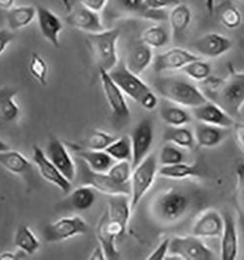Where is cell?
I'll list each match as a JSON object with an SVG mask.
<instances>
[{"instance_id": "6da1fadb", "label": "cell", "mask_w": 244, "mask_h": 260, "mask_svg": "<svg viewBox=\"0 0 244 260\" xmlns=\"http://www.w3.org/2000/svg\"><path fill=\"white\" fill-rule=\"evenodd\" d=\"M198 197L194 191L180 186L160 191L151 202L152 217L163 225H175L186 220L198 207Z\"/></svg>"}, {"instance_id": "7a4b0ae2", "label": "cell", "mask_w": 244, "mask_h": 260, "mask_svg": "<svg viewBox=\"0 0 244 260\" xmlns=\"http://www.w3.org/2000/svg\"><path fill=\"white\" fill-rule=\"evenodd\" d=\"M204 94L231 117L238 118L244 107V72H231L225 79L210 85Z\"/></svg>"}, {"instance_id": "3957f363", "label": "cell", "mask_w": 244, "mask_h": 260, "mask_svg": "<svg viewBox=\"0 0 244 260\" xmlns=\"http://www.w3.org/2000/svg\"><path fill=\"white\" fill-rule=\"evenodd\" d=\"M109 72L124 95L136 102L140 107L149 111L158 107L156 94L147 83L140 78V75L128 70L124 60L119 59L117 66Z\"/></svg>"}, {"instance_id": "277c9868", "label": "cell", "mask_w": 244, "mask_h": 260, "mask_svg": "<svg viewBox=\"0 0 244 260\" xmlns=\"http://www.w3.org/2000/svg\"><path fill=\"white\" fill-rule=\"evenodd\" d=\"M105 26L122 19H141L156 23L167 21L168 14L165 11H153L149 9L144 0H107L105 9L101 13Z\"/></svg>"}, {"instance_id": "5b68a950", "label": "cell", "mask_w": 244, "mask_h": 260, "mask_svg": "<svg viewBox=\"0 0 244 260\" xmlns=\"http://www.w3.org/2000/svg\"><path fill=\"white\" fill-rule=\"evenodd\" d=\"M155 88L164 100L191 109L208 101L198 86L180 77L161 78L156 81Z\"/></svg>"}, {"instance_id": "8992f818", "label": "cell", "mask_w": 244, "mask_h": 260, "mask_svg": "<svg viewBox=\"0 0 244 260\" xmlns=\"http://www.w3.org/2000/svg\"><path fill=\"white\" fill-rule=\"evenodd\" d=\"M120 29L109 27L103 31L86 34L85 41L98 70L111 71L119 61L117 42Z\"/></svg>"}, {"instance_id": "52a82bcc", "label": "cell", "mask_w": 244, "mask_h": 260, "mask_svg": "<svg viewBox=\"0 0 244 260\" xmlns=\"http://www.w3.org/2000/svg\"><path fill=\"white\" fill-rule=\"evenodd\" d=\"M76 178L79 185L90 186L97 192L107 196L131 195V183L121 184L117 182L107 173H99L91 170L87 164L80 159H76Z\"/></svg>"}, {"instance_id": "ba28073f", "label": "cell", "mask_w": 244, "mask_h": 260, "mask_svg": "<svg viewBox=\"0 0 244 260\" xmlns=\"http://www.w3.org/2000/svg\"><path fill=\"white\" fill-rule=\"evenodd\" d=\"M158 159L153 153L150 154L139 165L133 169L130 180V202L132 211L135 210L143 197L151 189L158 174Z\"/></svg>"}, {"instance_id": "9c48e42d", "label": "cell", "mask_w": 244, "mask_h": 260, "mask_svg": "<svg viewBox=\"0 0 244 260\" xmlns=\"http://www.w3.org/2000/svg\"><path fill=\"white\" fill-rule=\"evenodd\" d=\"M169 254L184 260H211L214 252L199 237H174L170 240Z\"/></svg>"}, {"instance_id": "30bf717a", "label": "cell", "mask_w": 244, "mask_h": 260, "mask_svg": "<svg viewBox=\"0 0 244 260\" xmlns=\"http://www.w3.org/2000/svg\"><path fill=\"white\" fill-rule=\"evenodd\" d=\"M99 73L106 102L113 112V117L119 126H123L129 122L131 115L125 95L111 77L109 71L99 70Z\"/></svg>"}, {"instance_id": "8fae6325", "label": "cell", "mask_w": 244, "mask_h": 260, "mask_svg": "<svg viewBox=\"0 0 244 260\" xmlns=\"http://www.w3.org/2000/svg\"><path fill=\"white\" fill-rule=\"evenodd\" d=\"M88 229L89 226L80 216H65L46 225L43 237L47 243H58L72 237L83 235L88 232Z\"/></svg>"}, {"instance_id": "7c38bea8", "label": "cell", "mask_w": 244, "mask_h": 260, "mask_svg": "<svg viewBox=\"0 0 244 260\" xmlns=\"http://www.w3.org/2000/svg\"><path fill=\"white\" fill-rule=\"evenodd\" d=\"M127 228L123 227L120 223L110 219L107 213L105 212L100 218L97 225L96 234L100 246L105 252V259L116 260L119 258V252L117 250V238L124 236Z\"/></svg>"}, {"instance_id": "4fadbf2b", "label": "cell", "mask_w": 244, "mask_h": 260, "mask_svg": "<svg viewBox=\"0 0 244 260\" xmlns=\"http://www.w3.org/2000/svg\"><path fill=\"white\" fill-rule=\"evenodd\" d=\"M154 138V129L151 119H142L132 132L131 142L133 149L132 166L133 169L146 159L151 152Z\"/></svg>"}, {"instance_id": "5bb4252c", "label": "cell", "mask_w": 244, "mask_h": 260, "mask_svg": "<svg viewBox=\"0 0 244 260\" xmlns=\"http://www.w3.org/2000/svg\"><path fill=\"white\" fill-rule=\"evenodd\" d=\"M33 160L39 175L51 184L57 186L64 194L68 195L72 188L71 181L66 178L59 171L57 167L48 159L45 151L40 147L35 145L33 147Z\"/></svg>"}, {"instance_id": "9a60e30c", "label": "cell", "mask_w": 244, "mask_h": 260, "mask_svg": "<svg viewBox=\"0 0 244 260\" xmlns=\"http://www.w3.org/2000/svg\"><path fill=\"white\" fill-rule=\"evenodd\" d=\"M66 23L85 34L100 32L107 28L103 22L101 13L90 10L80 3L70 10L66 17Z\"/></svg>"}, {"instance_id": "2e32d148", "label": "cell", "mask_w": 244, "mask_h": 260, "mask_svg": "<svg viewBox=\"0 0 244 260\" xmlns=\"http://www.w3.org/2000/svg\"><path fill=\"white\" fill-rule=\"evenodd\" d=\"M200 57L184 48H171L156 55L152 60V68L156 73L165 71H182L184 67Z\"/></svg>"}, {"instance_id": "e0dca14e", "label": "cell", "mask_w": 244, "mask_h": 260, "mask_svg": "<svg viewBox=\"0 0 244 260\" xmlns=\"http://www.w3.org/2000/svg\"><path fill=\"white\" fill-rule=\"evenodd\" d=\"M191 47L198 56L216 59L227 54L232 49L233 41L221 34L209 32L195 40L191 44Z\"/></svg>"}, {"instance_id": "ac0fdd59", "label": "cell", "mask_w": 244, "mask_h": 260, "mask_svg": "<svg viewBox=\"0 0 244 260\" xmlns=\"http://www.w3.org/2000/svg\"><path fill=\"white\" fill-rule=\"evenodd\" d=\"M45 154L48 159L70 181L72 182L75 179L76 164L73 161L69 149L59 139L55 137H51L49 139Z\"/></svg>"}, {"instance_id": "d6986e66", "label": "cell", "mask_w": 244, "mask_h": 260, "mask_svg": "<svg viewBox=\"0 0 244 260\" xmlns=\"http://www.w3.org/2000/svg\"><path fill=\"white\" fill-rule=\"evenodd\" d=\"M36 20L41 36L55 48H60V35L64 28V24L49 8L43 5H36Z\"/></svg>"}, {"instance_id": "ffe728a7", "label": "cell", "mask_w": 244, "mask_h": 260, "mask_svg": "<svg viewBox=\"0 0 244 260\" xmlns=\"http://www.w3.org/2000/svg\"><path fill=\"white\" fill-rule=\"evenodd\" d=\"M192 114L198 122L226 129H231L235 122L225 110L209 100L198 107L192 108Z\"/></svg>"}, {"instance_id": "44dd1931", "label": "cell", "mask_w": 244, "mask_h": 260, "mask_svg": "<svg viewBox=\"0 0 244 260\" xmlns=\"http://www.w3.org/2000/svg\"><path fill=\"white\" fill-rule=\"evenodd\" d=\"M223 228V214L216 210H207L196 220L192 233L199 238H217L221 237Z\"/></svg>"}, {"instance_id": "7402d4cb", "label": "cell", "mask_w": 244, "mask_h": 260, "mask_svg": "<svg viewBox=\"0 0 244 260\" xmlns=\"http://www.w3.org/2000/svg\"><path fill=\"white\" fill-rule=\"evenodd\" d=\"M224 228L222 232L221 258L223 260H234L238 255L239 241L237 225L235 219L230 213L223 214Z\"/></svg>"}, {"instance_id": "603a6c76", "label": "cell", "mask_w": 244, "mask_h": 260, "mask_svg": "<svg viewBox=\"0 0 244 260\" xmlns=\"http://www.w3.org/2000/svg\"><path fill=\"white\" fill-rule=\"evenodd\" d=\"M230 133V129L208 125L198 122L195 127L194 134L196 143L202 148H214L224 142Z\"/></svg>"}, {"instance_id": "cb8c5ba5", "label": "cell", "mask_w": 244, "mask_h": 260, "mask_svg": "<svg viewBox=\"0 0 244 260\" xmlns=\"http://www.w3.org/2000/svg\"><path fill=\"white\" fill-rule=\"evenodd\" d=\"M68 195L61 208L69 211H87L97 201V191L87 185H79L77 188L71 190Z\"/></svg>"}, {"instance_id": "d4e9b609", "label": "cell", "mask_w": 244, "mask_h": 260, "mask_svg": "<svg viewBox=\"0 0 244 260\" xmlns=\"http://www.w3.org/2000/svg\"><path fill=\"white\" fill-rule=\"evenodd\" d=\"M153 58L152 49L140 40L130 48L124 62L129 71L141 75L152 63Z\"/></svg>"}, {"instance_id": "484cf974", "label": "cell", "mask_w": 244, "mask_h": 260, "mask_svg": "<svg viewBox=\"0 0 244 260\" xmlns=\"http://www.w3.org/2000/svg\"><path fill=\"white\" fill-rule=\"evenodd\" d=\"M0 165L8 172L24 179L34 174V166L23 154L15 150H7L0 152Z\"/></svg>"}, {"instance_id": "4316f807", "label": "cell", "mask_w": 244, "mask_h": 260, "mask_svg": "<svg viewBox=\"0 0 244 260\" xmlns=\"http://www.w3.org/2000/svg\"><path fill=\"white\" fill-rule=\"evenodd\" d=\"M193 14L191 8L185 3H179L170 9L167 21L170 24L172 36L176 40L181 39L192 23Z\"/></svg>"}, {"instance_id": "83f0119b", "label": "cell", "mask_w": 244, "mask_h": 260, "mask_svg": "<svg viewBox=\"0 0 244 260\" xmlns=\"http://www.w3.org/2000/svg\"><path fill=\"white\" fill-rule=\"evenodd\" d=\"M18 94L16 88H0V122L12 123L19 117L20 107L16 102Z\"/></svg>"}, {"instance_id": "f1b7e54d", "label": "cell", "mask_w": 244, "mask_h": 260, "mask_svg": "<svg viewBox=\"0 0 244 260\" xmlns=\"http://www.w3.org/2000/svg\"><path fill=\"white\" fill-rule=\"evenodd\" d=\"M109 209L106 211L110 219L117 221L127 228L131 213H133L131 208L130 196L127 195H116L109 196Z\"/></svg>"}, {"instance_id": "f546056e", "label": "cell", "mask_w": 244, "mask_h": 260, "mask_svg": "<svg viewBox=\"0 0 244 260\" xmlns=\"http://www.w3.org/2000/svg\"><path fill=\"white\" fill-rule=\"evenodd\" d=\"M75 151L78 158L82 159L95 172L107 173L112 166L117 162L105 150H90L79 148Z\"/></svg>"}, {"instance_id": "4dcf8cb0", "label": "cell", "mask_w": 244, "mask_h": 260, "mask_svg": "<svg viewBox=\"0 0 244 260\" xmlns=\"http://www.w3.org/2000/svg\"><path fill=\"white\" fill-rule=\"evenodd\" d=\"M36 19V6L21 5L14 6L6 11L7 26L12 31L22 29L30 25Z\"/></svg>"}, {"instance_id": "1f68e13d", "label": "cell", "mask_w": 244, "mask_h": 260, "mask_svg": "<svg viewBox=\"0 0 244 260\" xmlns=\"http://www.w3.org/2000/svg\"><path fill=\"white\" fill-rule=\"evenodd\" d=\"M160 116L163 121L171 127H182L189 124L193 114L187 112L184 107L164 100L160 106Z\"/></svg>"}, {"instance_id": "d6a6232c", "label": "cell", "mask_w": 244, "mask_h": 260, "mask_svg": "<svg viewBox=\"0 0 244 260\" xmlns=\"http://www.w3.org/2000/svg\"><path fill=\"white\" fill-rule=\"evenodd\" d=\"M163 141L172 143L182 149H193L195 144H197L194 131L189 130L186 126H169L163 133Z\"/></svg>"}, {"instance_id": "836d02e7", "label": "cell", "mask_w": 244, "mask_h": 260, "mask_svg": "<svg viewBox=\"0 0 244 260\" xmlns=\"http://www.w3.org/2000/svg\"><path fill=\"white\" fill-rule=\"evenodd\" d=\"M14 243L18 249L32 255L40 248V241L28 225H20L14 237Z\"/></svg>"}, {"instance_id": "e575fe53", "label": "cell", "mask_w": 244, "mask_h": 260, "mask_svg": "<svg viewBox=\"0 0 244 260\" xmlns=\"http://www.w3.org/2000/svg\"><path fill=\"white\" fill-rule=\"evenodd\" d=\"M171 32L161 24H153L145 29L141 40L151 49H160L168 45Z\"/></svg>"}, {"instance_id": "d590c367", "label": "cell", "mask_w": 244, "mask_h": 260, "mask_svg": "<svg viewBox=\"0 0 244 260\" xmlns=\"http://www.w3.org/2000/svg\"><path fill=\"white\" fill-rule=\"evenodd\" d=\"M158 175L169 179H186L200 176V170L198 165H188L186 163H178L175 165L161 166L158 170Z\"/></svg>"}, {"instance_id": "8d00e7d4", "label": "cell", "mask_w": 244, "mask_h": 260, "mask_svg": "<svg viewBox=\"0 0 244 260\" xmlns=\"http://www.w3.org/2000/svg\"><path fill=\"white\" fill-rule=\"evenodd\" d=\"M105 151L110 154L116 161H131L133 158V149L131 137L123 136L117 138V140L111 143Z\"/></svg>"}, {"instance_id": "74e56055", "label": "cell", "mask_w": 244, "mask_h": 260, "mask_svg": "<svg viewBox=\"0 0 244 260\" xmlns=\"http://www.w3.org/2000/svg\"><path fill=\"white\" fill-rule=\"evenodd\" d=\"M182 71L194 81L205 82L211 75L212 69L209 62L199 58L187 63L186 67L183 68Z\"/></svg>"}, {"instance_id": "f35d334b", "label": "cell", "mask_w": 244, "mask_h": 260, "mask_svg": "<svg viewBox=\"0 0 244 260\" xmlns=\"http://www.w3.org/2000/svg\"><path fill=\"white\" fill-rule=\"evenodd\" d=\"M116 140V136L103 131L94 130L83 142V148L90 150H105L106 147Z\"/></svg>"}, {"instance_id": "ab89813d", "label": "cell", "mask_w": 244, "mask_h": 260, "mask_svg": "<svg viewBox=\"0 0 244 260\" xmlns=\"http://www.w3.org/2000/svg\"><path fill=\"white\" fill-rule=\"evenodd\" d=\"M236 186L234 194V203L236 212L238 214V220L244 230V163L237 166L235 170Z\"/></svg>"}, {"instance_id": "60d3db41", "label": "cell", "mask_w": 244, "mask_h": 260, "mask_svg": "<svg viewBox=\"0 0 244 260\" xmlns=\"http://www.w3.org/2000/svg\"><path fill=\"white\" fill-rule=\"evenodd\" d=\"M185 154L182 148L172 143L165 144L158 156V163L161 166H170L184 162Z\"/></svg>"}, {"instance_id": "b9f144b4", "label": "cell", "mask_w": 244, "mask_h": 260, "mask_svg": "<svg viewBox=\"0 0 244 260\" xmlns=\"http://www.w3.org/2000/svg\"><path fill=\"white\" fill-rule=\"evenodd\" d=\"M133 173V166L131 161H117L109 170L107 174L118 183H130Z\"/></svg>"}, {"instance_id": "7bdbcfd3", "label": "cell", "mask_w": 244, "mask_h": 260, "mask_svg": "<svg viewBox=\"0 0 244 260\" xmlns=\"http://www.w3.org/2000/svg\"><path fill=\"white\" fill-rule=\"evenodd\" d=\"M29 70L32 76L35 78L41 85L47 84V73H48V67L44 59L38 55L37 53H32Z\"/></svg>"}, {"instance_id": "ee69618b", "label": "cell", "mask_w": 244, "mask_h": 260, "mask_svg": "<svg viewBox=\"0 0 244 260\" xmlns=\"http://www.w3.org/2000/svg\"><path fill=\"white\" fill-rule=\"evenodd\" d=\"M221 23L228 29H235L242 23V14L238 8L228 5L222 12Z\"/></svg>"}, {"instance_id": "f6af8a7d", "label": "cell", "mask_w": 244, "mask_h": 260, "mask_svg": "<svg viewBox=\"0 0 244 260\" xmlns=\"http://www.w3.org/2000/svg\"><path fill=\"white\" fill-rule=\"evenodd\" d=\"M144 2L149 9L153 11H165L181 3L180 0H144Z\"/></svg>"}, {"instance_id": "bcb514c9", "label": "cell", "mask_w": 244, "mask_h": 260, "mask_svg": "<svg viewBox=\"0 0 244 260\" xmlns=\"http://www.w3.org/2000/svg\"><path fill=\"white\" fill-rule=\"evenodd\" d=\"M171 238H166L162 240L159 245L151 251V254L147 257V259L163 260L167 258L169 254V247H170Z\"/></svg>"}, {"instance_id": "7dc6e473", "label": "cell", "mask_w": 244, "mask_h": 260, "mask_svg": "<svg viewBox=\"0 0 244 260\" xmlns=\"http://www.w3.org/2000/svg\"><path fill=\"white\" fill-rule=\"evenodd\" d=\"M15 39V34L11 29L0 28V56L5 52L7 47L11 44Z\"/></svg>"}, {"instance_id": "c3c4849f", "label": "cell", "mask_w": 244, "mask_h": 260, "mask_svg": "<svg viewBox=\"0 0 244 260\" xmlns=\"http://www.w3.org/2000/svg\"><path fill=\"white\" fill-rule=\"evenodd\" d=\"M232 129H233L234 141L244 152V123L235 121Z\"/></svg>"}, {"instance_id": "681fc988", "label": "cell", "mask_w": 244, "mask_h": 260, "mask_svg": "<svg viewBox=\"0 0 244 260\" xmlns=\"http://www.w3.org/2000/svg\"><path fill=\"white\" fill-rule=\"evenodd\" d=\"M79 3L95 12L102 13L105 9L107 0H79Z\"/></svg>"}, {"instance_id": "f907efd6", "label": "cell", "mask_w": 244, "mask_h": 260, "mask_svg": "<svg viewBox=\"0 0 244 260\" xmlns=\"http://www.w3.org/2000/svg\"><path fill=\"white\" fill-rule=\"evenodd\" d=\"M26 254L18 249V251H4L0 253V260H17L25 257Z\"/></svg>"}, {"instance_id": "816d5d0a", "label": "cell", "mask_w": 244, "mask_h": 260, "mask_svg": "<svg viewBox=\"0 0 244 260\" xmlns=\"http://www.w3.org/2000/svg\"><path fill=\"white\" fill-rule=\"evenodd\" d=\"M90 260H104L105 259V252L101 246H98L94 248L91 252V255L89 256Z\"/></svg>"}, {"instance_id": "f5cc1de1", "label": "cell", "mask_w": 244, "mask_h": 260, "mask_svg": "<svg viewBox=\"0 0 244 260\" xmlns=\"http://www.w3.org/2000/svg\"><path fill=\"white\" fill-rule=\"evenodd\" d=\"M15 0H0V10L8 11L12 7H14Z\"/></svg>"}, {"instance_id": "db71d44e", "label": "cell", "mask_w": 244, "mask_h": 260, "mask_svg": "<svg viewBox=\"0 0 244 260\" xmlns=\"http://www.w3.org/2000/svg\"><path fill=\"white\" fill-rule=\"evenodd\" d=\"M9 149H11V148H10V146H9L6 142H4L3 141H1V140H0V152L7 151V150H9Z\"/></svg>"}, {"instance_id": "11a10c76", "label": "cell", "mask_w": 244, "mask_h": 260, "mask_svg": "<svg viewBox=\"0 0 244 260\" xmlns=\"http://www.w3.org/2000/svg\"><path fill=\"white\" fill-rule=\"evenodd\" d=\"M227 2V0H219V5H218V7L220 6V5H223V4H225Z\"/></svg>"}, {"instance_id": "9f6ffc18", "label": "cell", "mask_w": 244, "mask_h": 260, "mask_svg": "<svg viewBox=\"0 0 244 260\" xmlns=\"http://www.w3.org/2000/svg\"><path fill=\"white\" fill-rule=\"evenodd\" d=\"M238 2H240V3H243L244 4V0H237Z\"/></svg>"}]
</instances>
